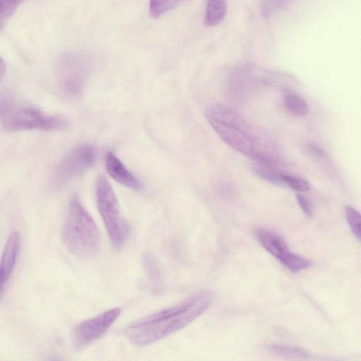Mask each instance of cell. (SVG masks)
Here are the masks:
<instances>
[{"label":"cell","instance_id":"cell-11","mask_svg":"<svg viewBox=\"0 0 361 361\" xmlns=\"http://www.w3.org/2000/svg\"><path fill=\"white\" fill-rule=\"evenodd\" d=\"M21 240L17 231H12L6 243L1 262V294L2 295L15 268L20 250Z\"/></svg>","mask_w":361,"mask_h":361},{"label":"cell","instance_id":"cell-22","mask_svg":"<svg viewBox=\"0 0 361 361\" xmlns=\"http://www.w3.org/2000/svg\"><path fill=\"white\" fill-rule=\"evenodd\" d=\"M23 1L0 0V26L1 29Z\"/></svg>","mask_w":361,"mask_h":361},{"label":"cell","instance_id":"cell-14","mask_svg":"<svg viewBox=\"0 0 361 361\" xmlns=\"http://www.w3.org/2000/svg\"><path fill=\"white\" fill-rule=\"evenodd\" d=\"M251 168L253 173L260 178L274 185L283 184L282 173L279 172L277 169L256 162L252 165Z\"/></svg>","mask_w":361,"mask_h":361},{"label":"cell","instance_id":"cell-20","mask_svg":"<svg viewBox=\"0 0 361 361\" xmlns=\"http://www.w3.org/2000/svg\"><path fill=\"white\" fill-rule=\"evenodd\" d=\"M345 213L347 222L353 233L361 240V214L350 206L345 207Z\"/></svg>","mask_w":361,"mask_h":361},{"label":"cell","instance_id":"cell-7","mask_svg":"<svg viewBox=\"0 0 361 361\" xmlns=\"http://www.w3.org/2000/svg\"><path fill=\"white\" fill-rule=\"evenodd\" d=\"M256 236L262 246L290 271L298 272L311 265L309 259L292 252L279 235L257 229Z\"/></svg>","mask_w":361,"mask_h":361},{"label":"cell","instance_id":"cell-8","mask_svg":"<svg viewBox=\"0 0 361 361\" xmlns=\"http://www.w3.org/2000/svg\"><path fill=\"white\" fill-rule=\"evenodd\" d=\"M121 308H111L80 323L73 331V343L81 348L101 337L119 317Z\"/></svg>","mask_w":361,"mask_h":361},{"label":"cell","instance_id":"cell-2","mask_svg":"<svg viewBox=\"0 0 361 361\" xmlns=\"http://www.w3.org/2000/svg\"><path fill=\"white\" fill-rule=\"evenodd\" d=\"M61 238L66 247L82 259L94 257L99 250L100 235L97 226L76 197L69 203Z\"/></svg>","mask_w":361,"mask_h":361},{"label":"cell","instance_id":"cell-1","mask_svg":"<svg viewBox=\"0 0 361 361\" xmlns=\"http://www.w3.org/2000/svg\"><path fill=\"white\" fill-rule=\"evenodd\" d=\"M211 302L212 294L201 291L178 305L129 324L125 335L136 346L152 344L191 323L209 307Z\"/></svg>","mask_w":361,"mask_h":361},{"label":"cell","instance_id":"cell-21","mask_svg":"<svg viewBox=\"0 0 361 361\" xmlns=\"http://www.w3.org/2000/svg\"><path fill=\"white\" fill-rule=\"evenodd\" d=\"M283 184L299 192H305L310 189L309 183L303 178L282 173Z\"/></svg>","mask_w":361,"mask_h":361},{"label":"cell","instance_id":"cell-18","mask_svg":"<svg viewBox=\"0 0 361 361\" xmlns=\"http://www.w3.org/2000/svg\"><path fill=\"white\" fill-rule=\"evenodd\" d=\"M307 150L309 154L315 159L320 165L324 167L328 172L333 174L334 170L325 152L317 145L309 143L307 145ZM334 176V174H333Z\"/></svg>","mask_w":361,"mask_h":361},{"label":"cell","instance_id":"cell-3","mask_svg":"<svg viewBox=\"0 0 361 361\" xmlns=\"http://www.w3.org/2000/svg\"><path fill=\"white\" fill-rule=\"evenodd\" d=\"M1 121L8 131H52L65 128L67 121L58 116L46 114L32 106L16 104L8 98L1 100Z\"/></svg>","mask_w":361,"mask_h":361},{"label":"cell","instance_id":"cell-4","mask_svg":"<svg viewBox=\"0 0 361 361\" xmlns=\"http://www.w3.org/2000/svg\"><path fill=\"white\" fill-rule=\"evenodd\" d=\"M96 202L112 245L119 249L126 242L130 234V226L122 216L114 191L103 176L96 184Z\"/></svg>","mask_w":361,"mask_h":361},{"label":"cell","instance_id":"cell-15","mask_svg":"<svg viewBox=\"0 0 361 361\" xmlns=\"http://www.w3.org/2000/svg\"><path fill=\"white\" fill-rule=\"evenodd\" d=\"M284 105L288 111L296 116H304L309 112V106L307 102L300 95L293 92L286 94Z\"/></svg>","mask_w":361,"mask_h":361},{"label":"cell","instance_id":"cell-10","mask_svg":"<svg viewBox=\"0 0 361 361\" xmlns=\"http://www.w3.org/2000/svg\"><path fill=\"white\" fill-rule=\"evenodd\" d=\"M105 167L108 174L117 183L135 191H142V183L135 176L112 152H109L105 157Z\"/></svg>","mask_w":361,"mask_h":361},{"label":"cell","instance_id":"cell-12","mask_svg":"<svg viewBox=\"0 0 361 361\" xmlns=\"http://www.w3.org/2000/svg\"><path fill=\"white\" fill-rule=\"evenodd\" d=\"M205 115L206 118L214 119L250 134V126L248 122L230 107L219 104H213L207 109Z\"/></svg>","mask_w":361,"mask_h":361},{"label":"cell","instance_id":"cell-6","mask_svg":"<svg viewBox=\"0 0 361 361\" xmlns=\"http://www.w3.org/2000/svg\"><path fill=\"white\" fill-rule=\"evenodd\" d=\"M90 72L86 58L77 54L63 56L58 65V79L62 94L68 99H75L82 93Z\"/></svg>","mask_w":361,"mask_h":361},{"label":"cell","instance_id":"cell-16","mask_svg":"<svg viewBox=\"0 0 361 361\" xmlns=\"http://www.w3.org/2000/svg\"><path fill=\"white\" fill-rule=\"evenodd\" d=\"M266 349L272 354L289 358L304 359L307 356L305 350L298 347L284 345H269L266 346Z\"/></svg>","mask_w":361,"mask_h":361},{"label":"cell","instance_id":"cell-23","mask_svg":"<svg viewBox=\"0 0 361 361\" xmlns=\"http://www.w3.org/2000/svg\"><path fill=\"white\" fill-rule=\"evenodd\" d=\"M296 200L302 212L307 216H311L313 213V207L310 200L300 194L296 195Z\"/></svg>","mask_w":361,"mask_h":361},{"label":"cell","instance_id":"cell-13","mask_svg":"<svg viewBox=\"0 0 361 361\" xmlns=\"http://www.w3.org/2000/svg\"><path fill=\"white\" fill-rule=\"evenodd\" d=\"M226 12V0H207L204 24L209 27L219 25L224 20Z\"/></svg>","mask_w":361,"mask_h":361},{"label":"cell","instance_id":"cell-5","mask_svg":"<svg viewBox=\"0 0 361 361\" xmlns=\"http://www.w3.org/2000/svg\"><path fill=\"white\" fill-rule=\"evenodd\" d=\"M97 153L90 144L70 149L59 161L49 178V186L59 190L88 170L95 162Z\"/></svg>","mask_w":361,"mask_h":361},{"label":"cell","instance_id":"cell-17","mask_svg":"<svg viewBox=\"0 0 361 361\" xmlns=\"http://www.w3.org/2000/svg\"><path fill=\"white\" fill-rule=\"evenodd\" d=\"M183 0H149V12L157 18L176 8Z\"/></svg>","mask_w":361,"mask_h":361},{"label":"cell","instance_id":"cell-19","mask_svg":"<svg viewBox=\"0 0 361 361\" xmlns=\"http://www.w3.org/2000/svg\"><path fill=\"white\" fill-rule=\"evenodd\" d=\"M256 163L278 169L281 166V161L274 154L255 148L250 156Z\"/></svg>","mask_w":361,"mask_h":361},{"label":"cell","instance_id":"cell-9","mask_svg":"<svg viewBox=\"0 0 361 361\" xmlns=\"http://www.w3.org/2000/svg\"><path fill=\"white\" fill-rule=\"evenodd\" d=\"M207 119L216 133L227 145L243 154L250 156L255 148V142L250 134L214 119Z\"/></svg>","mask_w":361,"mask_h":361}]
</instances>
